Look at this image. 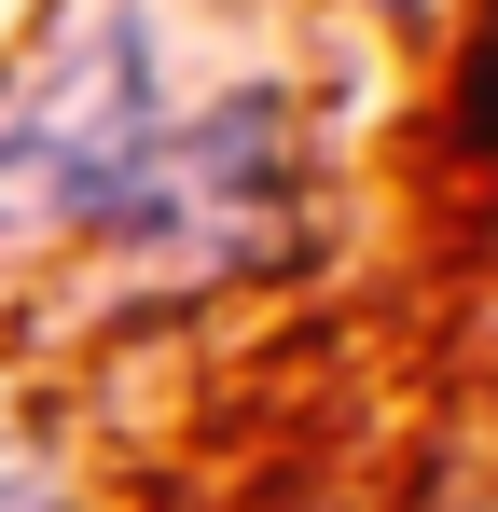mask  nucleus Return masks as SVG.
I'll return each instance as SVG.
<instances>
[{"label": "nucleus", "mask_w": 498, "mask_h": 512, "mask_svg": "<svg viewBox=\"0 0 498 512\" xmlns=\"http://www.w3.org/2000/svg\"><path fill=\"white\" fill-rule=\"evenodd\" d=\"M277 180H291V111H277V97H222L208 125L153 139V180H139L125 236H153V250H180V263H236Z\"/></svg>", "instance_id": "2"}, {"label": "nucleus", "mask_w": 498, "mask_h": 512, "mask_svg": "<svg viewBox=\"0 0 498 512\" xmlns=\"http://www.w3.org/2000/svg\"><path fill=\"white\" fill-rule=\"evenodd\" d=\"M166 139L153 0H70L42 56L0 84V236H83L125 222Z\"/></svg>", "instance_id": "1"}, {"label": "nucleus", "mask_w": 498, "mask_h": 512, "mask_svg": "<svg viewBox=\"0 0 498 512\" xmlns=\"http://www.w3.org/2000/svg\"><path fill=\"white\" fill-rule=\"evenodd\" d=\"M0 512H70V499H56V457L28 443V416H14V402H0Z\"/></svg>", "instance_id": "3"}, {"label": "nucleus", "mask_w": 498, "mask_h": 512, "mask_svg": "<svg viewBox=\"0 0 498 512\" xmlns=\"http://www.w3.org/2000/svg\"><path fill=\"white\" fill-rule=\"evenodd\" d=\"M457 139L498 167V14H485V42H471V84H457Z\"/></svg>", "instance_id": "4"}]
</instances>
